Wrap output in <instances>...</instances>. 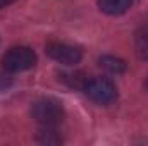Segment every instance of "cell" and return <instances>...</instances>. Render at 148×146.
<instances>
[{"mask_svg": "<svg viewBox=\"0 0 148 146\" xmlns=\"http://www.w3.org/2000/svg\"><path fill=\"white\" fill-rule=\"evenodd\" d=\"M31 117L41 126H59L64 120V107L53 98H40L31 105Z\"/></svg>", "mask_w": 148, "mask_h": 146, "instance_id": "6da1fadb", "label": "cell"}, {"mask_svg": "<svg viewBox=\"0 0 148 146\" xmlns=\"http://www.w3.org/2000/svg\"><path fill=\"white\" fill-rule=\"evenodd\" d=\"M36 64V53L29 46H14L5 52L2 57V67L5 72L16 74V72H24L35 67Z\"/></svg>", "mask_w": 148, "mask_h": 146, "instance_id": "7a4b0ae2", "label": "cell"}, {"mask_svg": "<svg viewBox=\"0 0 148 146\" xmlns=\"http://www.w3.org/2000/svg\"><path fill=\"white\" fill-rule=\"evenodd\" d=\"M83 91L91 102H95L98 105H109L117 98L115 84L109 77H90L86 81Z\"/></svg>", "mask_w": 148, "mask_h": 146, "instance_id": "3957f363", "label": "cell"}, {"mask_svg": "<svg viewBox=\"0 0 148 146\" xmlns=\"http://www.w3.org/2000/svg\"><path fill=\"white\" fill-rule=\"evenodd\" d=\"M45 52H47V55L52 60H55V62H59L62 65H76L83 59L81 48L73 46V45H67V43H60V41H50V43H47Z\"/></svg>", "mask_w": 148, "mask_h": 146, "instance_id": "277c9868", "label": "cell"}, {"mask_svg": "<svg viewBox=\"0 0 148 146\" xmlns=\"http://www.w3.org/2000/svg\"><path fill=\"white\" fill-rule=\"evenodd\" d=\"M98 9L107 14V16H121V14H126L131 5H133V0H98Z\"/></svg>", "mask_w": 148, "mask_h": 146, "instance_id": "5b68a950", "label": "cell"}, {"mask_svg": "<svg viewBox=\"0 0 148 146\" xmlns=\"http://www.w3.org/2000/svg\"><path fill=\"white\" fill-rule=\"evenodd\" d=\"M98 65L100 69H103L105 72L109 74H122L126 71V62L119 57L114 55H103L98 59Z\"/></svg>", "mask_w": 148, "mask_h": 146, "instance_id": "8992f818", "label": "cell"}, {"mask_svg": "<svg viewBox=\"0 0 148 146\" xmlns=\"http://www.w3.org/2000/svg\"><path fill=\"white\" fill-rule=\"evenodd\" d=\"M134 53L140 60H148V26L134 33Z\"/></svg>", "mask_w": 148, "mask_h": 146, "instance_id": "52a82bcc", "label": "cell"}, {"mask_svg": "<svg viewBox=\"0 0 148 146\" xmlns=\"http://www.w3.org/2000/svg\"><path fill=\"white\" fill-rule=\"evenodd\" d=\"M36 141L41 145H59V143H62V138L53 129V126H43V129L38 131Z\"/></svg>", "mask_w": 148, "mask_h": 146, "instance_id": "ba28073f", "label": "cell"}, {"mask_svg": "<svg viewBox=\"0 0 148 146\" xmlns=\"http://www.w3.org/2000/svg\"><path fill=\"white\" fill-rule=\"evenodd\" d=\"M60 81L64 84H67L69 88H76V89H81L83 91L88 77L83 72H64V74H60Z\"/></svg>", "mask_w": 148, "mask_h": 146, "instance_id": "9c48e42d", "label": "cell"}, {"mask_svg": "<svg viewBox=\"0 0 148 146\" xmlns=\"http://www.w3.org/2000/svg\"><path fill=\"white\" fill-rule=\"evenodd\" d=\"M9 77H3V76H0V91H3L7 86H9Z\"/></svg>", "mask_w": 148, "mask_h": 146, "instance_id": "30bf717a", "label": "cell"}, {"mask_svg": "<svg viewBox=\"0 0 148 146\" xmlns=\"http://www.w3.org/2000/svg\"><path fill=\"white\" fill-rule=\"evenodd\" d=\"M16 0H0V9H3V7H7V5H10V3H14Z\"/></svg>", "mask_w": 148, "mask_h": 146, "instance_id": "8fae6325", "label": "cell"}, {"mask_svg": "<svg viewBox=\"0 0 148 146\" xmlns=\"http://www.w3.org/2000/svg\"><path fill=\"white\" fill-rule=\"evenodd\" d=\"M145 89L148 91V76H147V79H145Z\"/></svg>", "mask_w": 148, "mask_h": 146, "instance_id": "7c38bea8", "label": "cell"}]
</instances>
